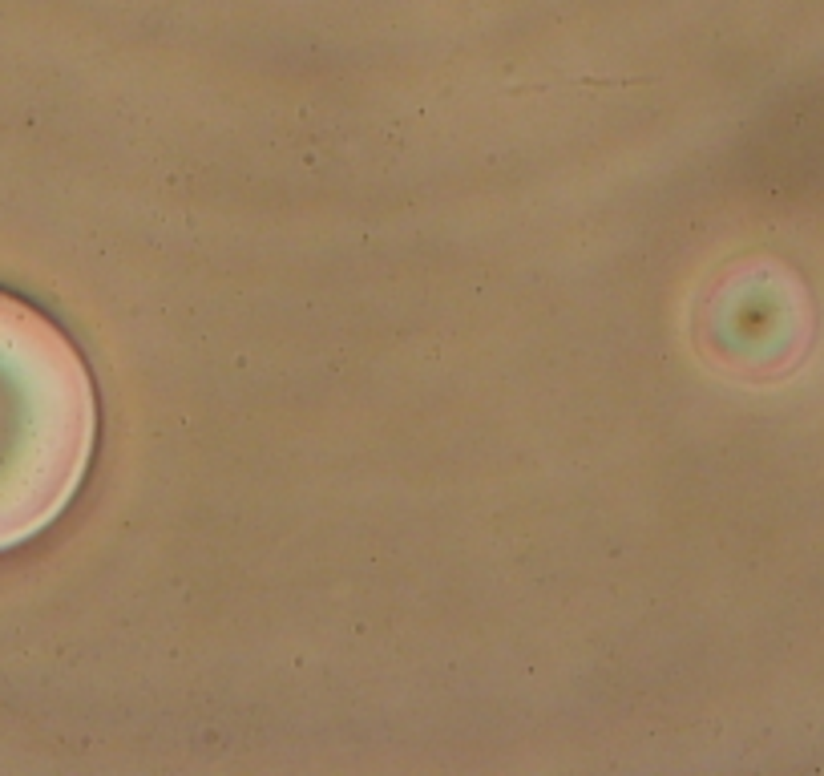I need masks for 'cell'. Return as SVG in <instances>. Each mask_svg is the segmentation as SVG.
<instances>
[{"label":"cell","instance_id":"6da1fadb","mask_svg":"<svg viewBox=\"0 0 824 776\" xmlns=\"http://www.w3.org/2000/svg\"><path fill=\"white\" fill-rule=\"evenodd\" d=\"M93 436L81 352L48 316L0 291V550L29 542L73 501Z\"/></svg>","mask_w":824,"mask_h":776}]
</instances>
